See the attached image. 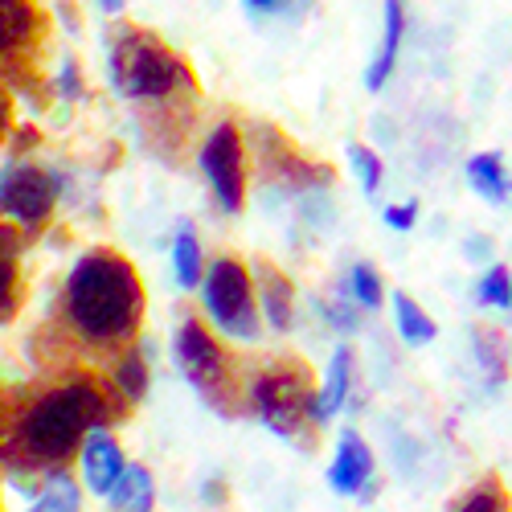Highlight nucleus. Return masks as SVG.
<instances>
[{
	"mask_svg": "<svg viewBox=\"0 0 512 512\" xmlns=\"http://www.w3.org/2000/svg\"><path fill=\"white\" fill-rule=\"evenodd\" d=\"M177 357H181V365H185V373H189L193 381H209L213 373L222 369L218 345H213L209 332H205L197 320H189V324L181 328V336H177Z\"/></svg>",
	"mask_w": 512,
	"mask_h": 512,
	"instance_id": "nucleus-10",
	"label": "nucleus"
},
{
	"mask_svg": "<svg viewBox=\"0 0 512 512\" xmlns=\"http://www.w3.org/2000/svg\"><path fill=\"white\" fill-rule=\"evenodd\" d=\"M205 308L222 324V332L250 340L254 336V308H250V279L234 259L213 263L205 275Z\"/></svg>",
	"mask_w": 512,
	"mask_h": 512,
	"instance_id": "nucleus-4",
	"label": "nucleus"
},
{
	"mask_svg": "<svg viewBox=\"0 0 512 512\" xmlns=\"http://www.w3.org/2000/svg\"><path fill=\"white\" fill-rule=\"evenodd\" d=\"M414 218H418V205H414V201H406V205H390V209H386V226H394V230H410Z\"/></svg>",
	"mask_w": 512,
	"mask_h": 512,
	"instance_id": "nucleus-26",
	"label": "nucleus"
},
{
	"mask_svg": "<svg viewBox=\"0 0 512 512\" xmlns=\"http://www.w3.org/2000/svg\"><path fill=\"white\" fill-rule=\"evenodd\" d=\"M5 119H9V107H5V99H0V132H5Z\"/></svg>",
	"mask_w": 512,
	"mask_h": 512,
	"instance_id": "nucleus-32",
	"label": "nucleus"
},
{
	"mask_svg": "<svg viewBox=\"0 0 512 512\" xmlns=\"http://www.w3.org/2000/svg\"><path fill=\"white\" fill-rule=\"evenodd\" d=\"M263 308H267V320L283 332L291 328V287L283 275L275 271H263Z\"/></svg>",
	"mask_w": 512,
	"mask_h": 512,
	"instance_id": "nucleus-17",
	"label": "nucleus"
},
{
	"mask_svg": "<svg viewBox=\"0 0 512 512\" xmlns=\"http://www.w3.org/2000/svg\"><path fill=\"white\" fill-rule=\"evenodd\" d=\"M111 78L127 99H164L189 87L185 62L144 29H119L111 41Z\"/></svg>",
	"mask_w": 512,
	"mask_h": 512,
	"instance_id": "nucleus-2",
	"label": "nucleus"
},
{
	"mask_svg": "<svg viewBox=\"0 0 512 512\" xmlns=\"http://www.w3.org/2000/svg\"><path fill=\"white\" fill-rule=\"evenodd\" d=\"M201 173L209 177L213 193H218L222 209L238 213L242 209V193H246V177H242V140L230 123H222L201 148Z\"/></svg>",
	"mask_w": 512,
	"mask_h": 512,
	"instance_id": "nucleus-5",
	"label": "nucleus"
},
{
	"mask_svg": "<svg viewBox=\"0 0 512 512\" xmlns=\"http://www.w3.org/2000/svg\"><path fill=\"white\" fill-rule=\"evenodd\" d=\"M402 33H406V5L402 0H386V37H381V50L365 74V87L369 91H381L394 74V62H398V50H402Z\"/></svg>",
	"mask_w": 512,
	"mask_h": 512,
	"instance_id": "nucleus-11",
	"label": "nucleus"
},
{
	"mask_svg": "<svg viewBox=\"0 0 512 512\" xmlns=\"http://www.w3.org/2000/svg\"><path fill=\"white\" fill-rule=\"evenodd\" d=\"M254 402H259V414L267 426H275L279 435H295V426L304 422V414H312V394L304 386V377L295 373H271L259 381L254 390Z\"/></svg>",
	"mask_w": 512,
	"mask_h": 512,
	"instance_id": "nucleus-7",
	"label": "nucleus"
},
{
	"mask_svg": "<svg viewBox=\"0 0 512 512\" xmlns=\"http://www.w3.org/2000/svg\"><path fill=\"white\" fill-rule=\"evenodd\" d=\"M107 496H111V504H115L119 512H152V504H156L152 476L144 472L140 463H132V467L123 463V472H119V480H115V488H111Z\"/></svg>",
	"mask_w": 512,
	"mask_h": 512,
	"instance_id": "nucleus-13",
	"label": "nucleus"
},
{
	"mask_svg": "<svg viewBox=\"0 0 512 512\" xmlns=\"http://www.w3.org/2000/svg\"><path fill=\"white\" fill-rule=\"evenodd\" d=\"M476 349H480V361L488 369V377H504L508 373V349H504V336L500 332H488V328H476Z\"/></svg>",
	"mask_w": 512,
	"mask_h": 512,
	"instance_id": "nucleus-23",
	"label": "nucleus"
},
{
	"mask_svg": "<svg viewBox=\"0 0 512 512\" xmlns=\"http://www.w3.org/2000/svg\"><path fill=\"white\" fill-rule=\"evenodd\" d=\"M29 512H78V488H74V480L54 476V480L46 484V492L33 500Z\"/></svg>",
	"mask_w": 512,
	"mask_h": 512,
	"instance_id": "nucleus-21",
	"label": "nucleus"
},
{
	"mask_svg": "<svg viewBox=\"0 0 512 512\" xmlns=\"http://www.w3.org/2000/svg\"><path fill=\"white\" fill-rule=\"evenodd\" d=\"M369 476H373V451L353 431H345L340 435V447H336V459L328 467V484L340 496H353V492H361L369 484Z\"/></svg>",
	"mask_w": 512,
	"mask_h": 512,
	"instance_id": "nucleus-8",
	"label": "nucleus"
},
{
	"mask_svg": "<svg viewBox=\"0 0 512 512\" xmlns=\"http://www.w3.org/2000/svg\"><path fill=\"white\" fill-rule=\"evenodd\" d=\"M13 246H9V234H0V316L13 308Z\"/></svg>",
	"mask_w": 512,
	"mask_h": 512,
	"instance_id": "nucleus-25",
	"label": "nucleus"
},
{
	"mask_svg": "<svg viewBox=\"0 0 512 512\" xmlns=\"http://www.w3.org/2000/svg\"><path fill=\"white\" fill-rule=\"evenodd\" d=\"M119 472H123V455H119L115 439L103 435V431H95V435L87 439V447H82V476H87L91 492L107 496V492L115 488Z\"/></svg>",
	"mask_w": 512,
	"mask_h": 512,
	"instance_id": "nucleus-9",
	"label": "nucleus"
},
{
	"mask_svg": "<svg viewBox=\"0 0 512 512\" xmlns=\"http://www.w3.org/2000/svg\"><path fill=\"white\" fill-rule=\"evenodd\" d=\"M62 91L66 95H78V66L74 62H66V70H62Z\"/></svg>",
	"mask_w": 512,
	"mask_h": 512,
	"instance_id": "nucleus-29",
	"label": "nucleus"
},
{
	"mask_svg": "<svg viewBox=\"0 0 512 512\" xmlns=\"http://www.w3.org/2000/svg\"><path fill=\"white\" fill-rule=\"evenodd\" d=\"M349 291H353V304L365 308V312L381 308V300H386V291H381V279H377V271H373L369 263H357V267L349 271Z\"/></svg>",
	"mask_w": 512,
	"mask_h": 512,
	"instance_id": "nucleus-19",
	"label": "nucleus"
},
{
	"mask_svg": "<svg viewBox=\"0 0 512 512\" xmlns=\"http://www.w3.org/2000/svg\"><path fill=\"white\" fill-rule=\"evenodd\" d=\"M99 9H103V13H119L123 0H99Z\"/></svg>",
	"mask_w": 512,
	"mask_h": 512,
	"instance_id": "nucleus-31",
	"label": "nucleus"
},
{
	"mask_svg": "<svg viewBox=\"0 0 512 512\" xmlns=\"http://www.w3.org/2000/svg\"><path fill=\"white\" fill-rule=\"evenodd\" d=\"M324 312H328V320H332L336 328H345V332H349V328H357V312H361V308H357V304H345V300H340V304H328Z\"/></svg>",
	"mask_w": 512,
	"mask_h": 512,
	"instance_id": "nucleus-27",
	"label": "nucleus"
},
{
	"mask_svg": "<svg viewBox=\"0 0 512 512\" xmlns=\"http://www.w3.org/2000/svg\"><path fill=\"white\" fill-rule=\"evenodd\" d=\"M99 414V398L87 390V386H70V390H58L41 402L29 422H25V443L46 455V459H62L66 451L78 447L82 431L91 426V418Z\"/></svg>",
	"mask_w": 512,
	"mask_h": 512,
	"instance_id": "nucleus-3",
	"label": "nucleus"
},
{
	"mask_svg": "<svg viewBox=\"0 0 512 512\" xmlns=\"http://www.w3.org/2000/svg\"><path fill=\"white\" fill-rule=\"evenodd\" d=\"M349 373H353V353H349V349H336V353H332V365H328V377H324V394L312 402V418H316V422L332 418L340 406H345Z\"/></svg>",
	"mask_w": 512,
	"mask_h": 512,
	"instance_id": "nucleus-15",
	"label": "nucleus"
},
{
	"mask_svg": "<svg viewBox=\"0 0 512 512\" xmlns=\"http://www.w3.org/2000/svg\"><path fill=\"white\" fill-rule=\"evenodd\" d=\"M349 160H353L357 177H361V189L377 193V185H381V160H377V152L365 148V144H349Z\"/></svg>",
	"mask_w": 512,
	"mask_h": 512,
	"instance_id": "nucleus-24",
	"label": "nucleus"
},
{
	"mask_svg": "<svg viewBox=\"0 0 512 512\" xmlns=\"http://www.w3.org/2000/svg\"><path fill=\"white\" fill-rule=\"evenodd\" d=\"M173 263H177V279H181V287H197L205 275H201V246H197V238L189 234V230H181V238H177V246H173Z\"/></svg>",
	"mask_w": 512,
	"mask_h": 512,
	"instance_id": "nucleus-20",
	"label": "nucleus"
},
{
	"mask_svg": "<svg viewBox=\"0 0 512 512\" xmlns=\"http://www.w3.org/2000/svg\"><path fill=\"white\" fill-rule=\"evenodd\" d=\"M66 304L87 336H119L140 316L136 271L115 254H87L70 275Z\"/></svg>",
	"mask_w": 512,
	"mask_h": 512,
	"instance_id": "nucleus-1",
	"label": "nucleus"
},
{
	"mask_svg": "<svg viewBox=\"0 0 512 512\" xmlns=\"http://www.w3.org/2000/svg\"><path fill=\"white\" fill-rule=\"evenodd\" d=\"M467 181H472V189L492 205H504L512 197V177H508L500 152H480V156L467 160Z\"/></svg>",
	"mask_w": 512,
	"mask_h": 512,
	"instance_id": "nucleus-12",
	"label": "nucleus"
},
{
	"mask_svg": "<svg viewBox=\"0 0 512 512\" xmlns=\"http://www.w3.org/2000/svg\"><path fill=\"white\" fill-rule=\"evenodd\" d=\"M33 25H37L33 0H0V58L21 50L33 37Z\"/></svg>",
	"mask_w": 512,
	"mask_h": 512,
	"instance_id": "nucleus-14",
	"label": "nucleus"
},
{
	"mask_svg": "<svg viewBox=\"0 0 512 512\" xmlns=\"http://www.w3.org/2000/svg\"><path fill=\"white\" fill-rule=\"evenodd\" d=\"M455 512H512V504H508L504 484L496 476H488V480H480L472 492L455 504Z\"/></svg>",
	"mask_w": 512,
	"mask_h": 512,
	"instance_id": "nucleus-18",
	"label": "nucleus"
},
{
	"mask_svg": "<svg viewBox=\"0 0 512 512\" xmlns=\"http://www.w3.org/2000/svg\"><path fill=\"white\" fill-rule=\"evenodd\" d=\"M394 320H398V332H402L406 345H431V340L439 336L435 320L426 316L406 291H394Z\"/></svg>",
	"mask_w": 512,
	"mask_h": 512,
	"instance_id": "nucleus-16",
	"label": "nucleus"
},
{
	"mask_svg": "<svg viewBox=\"0 0 512 512\" xmlns=\"http://www.w3.org/2000/svg\"><path fill=\"white\" fill-rule=\"evenodd\" d=\"M123 386L132 390V394L144 390V369H140V361H127V365H123Z\"/></svg>",
	"mask_w": 512,
	"mask_h": 512,
	"instance_id": "nucleus-28",
	"label": "nucleus"
},
{
	"mask_svg": "<svg viewBox=\"0 0 512 512\" xmlns=\"http://www.w3.org/2000/svg\"><path fill=\"white\" fill-rule=\"evenodd\" d=\"M476 295H480L484 308H508V300H512V275H508V267H500V263L488 267L480 287H476Z\"/></svg>",
	"mask_w": 512,
	"mask_h": 512,
	"instance_id": "nucleus-22",
	"label": "nucleus"
},
{
	"mask_svg": "<svg viewBox=\"0 0 512 512\" xmlns=\"http://www.w3.org/2000/svg\"><path fill=\"white\" fill-rule=\"evenodd\" d=\"M54 197H58V181L33 164H17L0 177V209L17 222H29V226L41 222L54 209Z\"/></svg>",
	"mask_w": 512,
	"mask_h": 512,
	"instance_id": "nucleus-6",
	"label": "nucleus"
},
{
	"mask_svg": "<svg viewBox=\"0 0 512 512\" xmlns=\"http://www.w3.org/2000/svg\"><path fill=\"white\" fill-rule=\"evenodd\" d=\"M508 308H512V300H508Z\"/></svg>",
	"mask_w": 512,
	"mask_h": 512,
	"instance_id": "nucleus-33",
	"label": "nucleus"
},
{
	"mask_svg": "<svg viewBox=\"0 0 512 512\" xmlns=\"http://www.w3.org/2000/svg\"><path fill=\"white\" fill-rule=\"evenodd\" d=\"M246 5H250L254 13H279V9H283V0H246Z\"/></svg>",
	"mask_w": 512,
	"mask_h": 512,
	"instance_id": "nucleus-30",
	"label": "nucleus"
}]
</instances>
